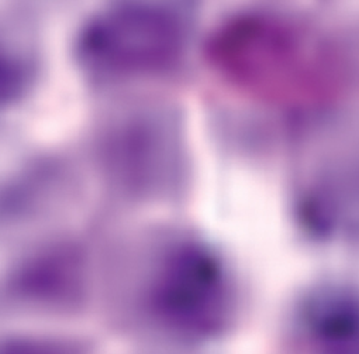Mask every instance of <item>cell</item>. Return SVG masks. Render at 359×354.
I'll use <instances>...</instances> for the list:
<instances>
[{"label": "cell", "instance_id": "obj_2", "mask_svg": "<svg viewBox=\"0 0 359 354\" xmlns=\"http://www.w3.org/2000/svg\"><path fill=\"white\" fill-rule=\"evenodd\" d=\"M182 20L154 4L123 2L95 15L79 36V57L102 75H134L165 65L179 50Z\"/></svg>", "mask_w": 359, "mask_h": 354}, {"label": "cell", "instance_id": "obj_4", "mask_svg": "<svg viewBox=\"0 0 359 354\" xmlns=\"http://www.w3.org/2000/svg\"><path fill=\"white\" fill-rule=\"evenodd\" d=\"M299 329L311 354H359V291L320 287L302 301Z\"/></svg>", "mask_w": 359, "mask_h": 354}, {"label": "cell", "instance_id": "obj_6", "mask_svg": "<svg viewBox=\"0 0 359 354\" xmlns=\"http://www.w3.org/2000/svg\"><path fill=\"white\" fill-rule=\"evenodd\" d=\"M27 85L25 64L12 54L0 51V110L20 98Z\"/></svg>", "mask_w": 359, "mask_h": 354}, {"label": "cell", "instance_id": "obj_1", "mask_svg": "<svg viewBox=\"0 0 359 354\" xmlns=\"http://www.w3.org/2000/svg\"><path fill=\"white\" fill-rule=\"evenodd\" d=\"M231 287L219 256L198 242L161 257L145 291L149 315L166 332L192 340L219 334L231 315Z\"/></svg>", "mask_w": 359, "mask_h": 354}, {"label": "cell", "instance_id": "obj_3", "mask_svg": "<svg viewBox=\"0 0 359 354\" xmlns=\"http://www.w3.org/2000/svg\"><path fill=\"white\" fill-rule=\"evenodd\" d=\"M76 235H48L6 270L0 295L13 308L43 313L81 310L96 291V251Z\"/></svg>", "mask_w": 359, "mask_h": 354}, {"label": "cell", "instance_id": "obj_5", "mask_svg": "<svg viewBox=\"0 0 359 354\" xmlns=\"http://www.w3.org/2000/svg\"><path fill=\"white\" fill-rule=\"evenodd\" d=\"M0 354H96L95 346L79 334L25 332L0 337Z\"/></svg>", "mask_w": 359, "mask_h": 354}]
</instances>
